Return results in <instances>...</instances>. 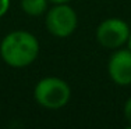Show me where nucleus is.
Here are the masks:
<instances>
[{"label":"nucleus","mask_w":131,"mask_h":129,"mask_svg":"<svg viewBox=\"0 0 131 129\" xmlns=\"http://www.w3.org/2000/svg\"><path fill=\"white\" fill-rule=\"evenodd\" d=\"M39 42L28 31H13L0 42L2 60L11 68L29 67L38 58Z\"/></svg>","instance_id":"nucleus-1"},{"label":"nucleus","mask_w":131,"mask_h":129,"mask_svg":"<svg viewBox=\"0 0 131 129\" xmlns=\"http://www.w3.org/2000/svg\"><path fill=\"white\" fill-rule=\"evenodd\" d=\"M34 97L43 108L60 110L70 101L71 89L64 79L57 76H46L35 85Z\"/></svg>","instance_id":"nucleus-2"},{"label":"nucleus","mask_w":131,"mask_h":129,"mask_svg":"<svg viewBox=\"0 0 131 129\" xmlns=\"http://www.w3.org/2000/svg\"><path fill=\"white\" fill-rule=\"evenodd\" d=\"M45 25L50 35L56 38H68L78 26V17L68 3L53 4V7L46 13Z\"/></svg>","instance_id":"nucleus-3"},{"label":"nucleus","mask_w":131,"mask_h":129,"mask_svg":"<svg viewBox=\"0 0 131 129\" xmlns=\"http://www.w3.org/2000/svg\"><path fill=\"white\" fill-rule=\"evenodd\" d=\"M131 29L128 24L121 18H106L98 25L95 32L96 40L105 49L116 50L127 45Z\"/></svg>","instance_id":"nucleus-4"},{"label":"nucleus","mask_w":131,"mask_h":129,"mask_svg":"<svg viewBox=\"0 0 131 129\" xmlns=\"http://www.w3.org/2000/svg\"><path fill=\"white\" fill-rule=\"evenodd\" d=\"M109 78L118 86L131 85V50L116 49L107 61Z\"/></svg>","instance_id":"nucleus-5"},{"label":"nucleus","mask_w":131,"mask_h":129,"mask_svg":"<svg viewBox=\"0 0 131 129\" xmlns=\"http://www.w3.org/2000/svg\"><path fill=\"white\" fill-rule=\"evenodd\" d=\"M49 0H21V10L29 17H39L48 11Z\"/></svg>","instance_id":"nucleus-6"},{"label":"nucleus","mask_w":131,"mask_h":129,"mask_svg":"<svg viewBox=\"0 0 131 129\" xmlns=\"http://www.w3.org/2000/svg\"><path fill=\"white\" fill-rule=\"evenodd\" d=\"M124 117H126V121L131 126V97H128L127 101L124 103Z\"/></svg>","instance_id":"nucleus-7"},{"label":"nucleus","mask_w":131,"mask_h":129,"mask_svg":"<svg viewBox=\"0 0 131 129\" xmlns=\"http://www.w3.org/2000/svg\"><path fill=\"white\" fill-rule=\"evenodd\" d=\"M10 8V0H0V18L4 17Z\"/></svg>","instance_id":"nucleus-8"},{"label":"nucleus","mask_w":131,"mask_h":129,"mask_svg":"<svg viewBox=\"0 0 131 129\" xmlns=\"http://www.w3.org/2000/svg\"><path fill=\"white\" fill-rule=\"evenodd\" d=\"M53 4H61V3H70L71 0H49Z\"/></svg>","instance_id":"nucleus-9"},{"label":"nucleus","mask_w":131,"mask_h":129,"mask_svg":"<svg viewBox=\"0 0 131 129\" xmlns=\"http://www.w3.org/2000/svg\"><path fill=\"white\" fill-rule=\"evenodd\" d=\"M127 47L131 50V33H130V38H128V42H127Z\"/></svg>","instance_id":"nucleus-10"}]
</instances>
